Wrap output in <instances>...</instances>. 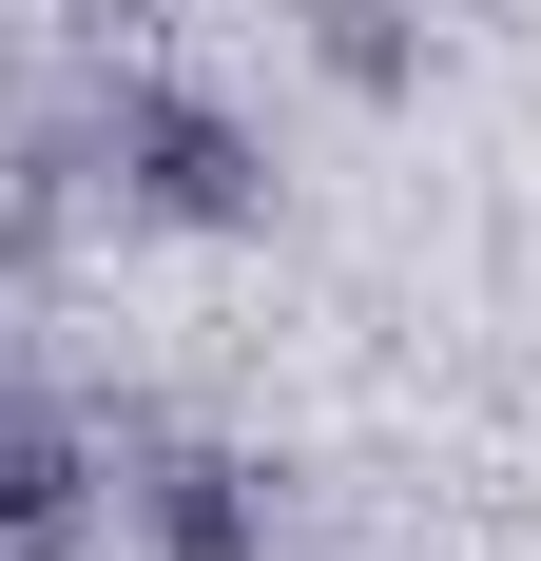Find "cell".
Segmentation results:
<instances>
[{
    "label": "cell",
    "mask_w": 541,
    "mask_h": 561,
    "mask_svg": "<svg viewBox=\"0 0 541 561\" xmlns=\"http://www.w3.org/2000/svg\"><path fill=\"white\" fill-rule=\"evenodd\" d=\"M97 156H116V194H136V214H194V232L252 214V136H232V116H194V98H116Z\"/></svg>",
    "instance_id": "2"
},
{
    "label": "cell",
    "mask_w": 541,
    "mask_h": 561,
    "mask_svg": "<svg viewBox=\"0 0 541 561\" xmlns=\"http://www.w3.org/2000/svg\"><path fill=\"white\" fill-rule=\"evenodd\" d=\"M78 523H97V446H78L58 407L0 388V561H58Z\"/></svg>",
    "instance_id": "3"
},
{
    "label": "cell",
    "mask_w": 541,
    "mask_h": 561,
    "mask_svg": "<svg viewBox=\"0 0 541 561\" xmlns=\"http://www.w3.org/2000/svg\"><path fill=\"white\" fill-rule=\"evenodd\" d=\"M116 523H136L156 561H270V484L232 446H136L116 465Z\"/></svg>",
    "instance_id": "1"
}]
</instances>
